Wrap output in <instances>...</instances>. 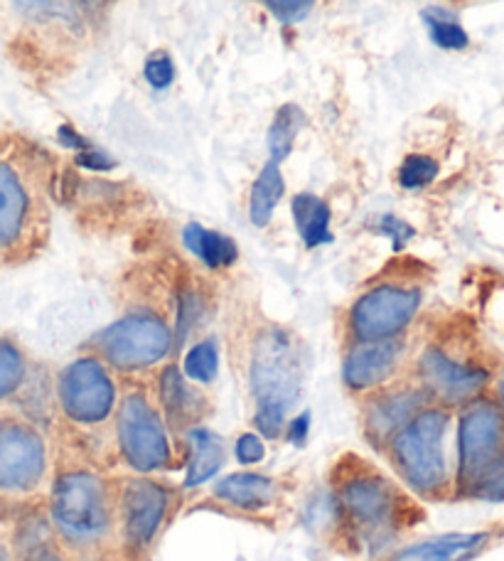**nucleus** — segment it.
<instances>
[{
	"instance_id": "27",
	"label": "nucleus",
	"mask_w": 504,
	"mask_h": 561,
	"mask_svg": "<svg viewBox=\"0 0 504 561\" xmlns=\"http://www.w3.org/2000/svg\"><path fill=\"white\" fill-rule=\"evenodd\" d=\"M217 367H219V350L215 340L209 337L190 347V353L185 355V377L190 382L209 385L211 379L217 377Z\"/></svg>"
},
{
	"instance_id": "36",
	"label": "nucleus",
	"mask_w": 504,
	"mask_h": 561,
	"mask_svg": "<svg viewBox=\"0 0 504 561\" xmlns=\"http://www.w3.org/2000/svg\"><path fill=\"white\" fill-rule=\"evenodd\" d=\"M57 138H59V144H62V146H65V148H69V150H75V153H82V150H87V148H92V146H94L92 140H89L87 136L79 134L77 128H75V126H69V124L59 126Z\"/></svg>"
},
{
	"instance_id": "15",
	"label": "nucleus",
	"mask_w": 504,
	"mask_h": 561,
	"mask_svg": "<svg viewBox=\"0 0 504 561\" xmlns=\"http://www.w3.org/2000/svg\"><path fill=\"white\" fill-rule=\"evenodd\" d=\"M426 389H401L377 399L367 414V434L379 444H387L421 409H426Z\"/></svg>"
},
{
	"instance_id": "17",
	"label": "nucleus",
	"mask_w": 504,
	"mask_h": 561,
	"mask_svg": "<svg viewBox=\"0 0 504 561\" xmlns=\"http://www.w3.org/2000/svg\"><path fill=\"white\" fill-rule=\"evenodd\" d=\"M215 495L239 510H264L276 503V480L259 473H234L221 478L215 485Z\"/></svg>"
},
{
	"instance_id": "18",
	"label": "nucleus",
	"mask_w": 504,
	"mask_h": 561,
	"mask_svg": "<svg viewBox=\"0 0 504 561\" xmlns=\"http://www.w3.org/2000/svg\"><path fill=\"white\" fill-rule=\"evenodd\" d=\"M290 213H294V222L302 244L308 249H316L332 242L330 232V207L322 197L312 193H298L290 203Z\"/></svg>"
},
{
	"instance_id": "10",
	"label": "nucleus",
	"mask_w": 504,
	"mask_h": 561,
	"mask_svg": "<svg viewBox=\"0 0 504 561\" xmlns=\"http://www.w3.org/2000/svg\"><path fill=\"white\" fill-rule=\"evenodd\" d=\"M47 470L45 440L20 419H0V490L27 493Z\"/></svg>"
},
{
	"instance_id": "3",
	"label": "nucleus",
	"mask_w": 504,
	"mask_h": 561,
	"mask_svg": "<svg viewBox=\"0 0 504 561\" xmlns=\"http://www.w3.org/2000/svg\"><path fill=\"white\" fill-rule=\"evenodd\" d=\"M448 424L450 416L446 409H421L389 440V456L399 476L421 495H438L448 485Z\"/></svg>"
},
{
	"instance_id": "11",
	"label": "nucleus",
	"mask_w": 504,
	"mask_h": 561,
	"mask_svg": "<svg viewBox=\"0 0 504 561\" xmlns=\"http://www.w3.org/2000/svg\"><path fill=\"white\" fill-rule=\"evenodd\" d=\"M419 375L426 394L446 404H470L490 382L485 367L460 363L438 347H428L421 355Z\"/></svg>"
},
{
	"instance_id": "30",
	"label": "nucleus",
	"mask_w": 504,
	"mask_h": 561,
	"mask_svg": "<svg viewBox=\"0 0 504 561\" xmlns=\"http://www.w3.org/2000/svg\"><path fill=\"white\" fill-rule=\"evenodd\" d=\"M256 3L264 5L271 15L286 25L300 23L316 8V0H256Z\"/></svg>"
},
{
	"instance_id": "31",
	"label": "nucleus",
	"mask_w": 504,
	"mask_h": 561,
	"mask_svg": "<svg viewBox=\"0 0 504 561\" xmlns=\"http://www.w3.org/2000/svg\"><path fill=\"white\" fill-rule=\"evenodd\" d=\"M202 316H205V304H202V298L195 294V290H187V294H183V298H180V306H177V325H175L177 340H185L190 333H193Z\"/></svg>"
},
{
	"instance_id": "39",
	"label": "nucleus",
	"mask_w": 504,
	"mask_h": 561,
	"mask_svg": "<svg viewBox=\"0 0 504 561\" xmlns=\"http://www.w3.org/2000/svg\"><path fill=\"white\" fill-rule=\"evenodd\" d=\"M497 402H500V409L504 412V375L500 377V382H497Z\"/></svg>"
},
{
	"instance_id": "33",
	"label": "nucleus",
	"mask_w": 504,
	"mask_h": 561,
	"mask_svg": "<svg viewBox=\"0 0 504 561\" xmlns=\"http://www.w3.org/2000/svg\"><path fill=\"white\" fill-rule=\"evenodd\" d=\"M75 160L79 168L89 170V173H108V170L116 168V160L111 158L106 150H101L96 146L82 150V153H75Z\"/></svg>"
},
{
	"instance_id": "40",
	"label": "nucleus",
	"mask_w": 504,
	"mask_h": 561,
	"mask_svg": "<svg viewBox=\"0 0 504 561\" xmlns=\"http://www.w3.org/2000/svg\"><path fill=\"white\" fill-rule=\"evenodd\" d=\"M0 561H10V554L3 545H0Z\"/></svg>"
},
{
	"instance_id": "20",
	"label": "nucleus",
	"mask_w": 504,
	"mask_h": 561,
	"mask_svg": "<svg viewBox=\"0 0 504 561\" xmlns=\"http://www.w3.org/2000/svg\"><path fill=\"white\" fill-rule=\"evenodd\" d=\"M284 193H286V183H284V175H280V165L274 163V160H268V163L261 168V173L256 175L254 185H251V195H249L251 225L266 227L271 222V217H274Z\"/></svg>"
},
{
	"instance_id": "2",
	"label": "nucleus",
	"mask_w": 504,
	"mask_h": 561,
	"mask_svg": "<svg viewBox=\"0 0 504 561\" xmlns=\"http://www.w3.org/2000/svg\"><path fill=\"white\" fill-rule=\"evenodd\" d=\"M458 488L462 495L504 503V412L472 399L458 426Z\"/></svg>"
},
{
	"instance_id": "1",
	"label": "nucleus",
	"mask_w": 504,
	"mask_h": 561,
	"mask_svg": "<svg viewBox=\"0 0 504 561\" xmlns=\"http://www.w3.org/2000/svg\"><path fill=\"white\" fill-rule=\"evenodd\" d=\"M302 375H306V359L294 333L284 328H268L256 337L251 350L249 382L256 399L254 424L264 436L278 438L286 428L288 409L300 397Z\"/></svg>"
},
{
	"instance_id": "19",
	"label": "nucleus",
	"mask_w": 504,
	"mask_h": 561,
	"mask_svg": "<svg viewBox=\"0 0 504 561\" xmlns=\"http://www.w3.org/2000/svg\"><path fill=\"white\" fill-rule=\"evenodd\" d=\"M187 252H193L207 268H229L237 262V242L227 234L205 229L202 225H187L183 232Z\"/></svg>"
},
{
	"instance_id": "9",
	"label": "nucleus",
	"mask_w": 504,
	"mask_h": 561,
	"mask_svg": "<svg viewBox=\"0 0 504 561\" xmlns=\"http://www.w3.org/2000/svg\"><path fill=\"white\" fill-rule=\"evenodd\" d=\"M121 454L140 473L160 470L170 460L165 426L144 394H128L116 416Z\"/></svg>"
},
{
	"instance_id": "28",
	"label": "nucleus",
	"mask_w": 504,
	"mask_h": 561,
	"mask_svg": "<svg viewBox=\"0 0 504 561\" xmlns=\"http://www.w3.org/2000/svg\"><path fill=\"white\" fill-rule=\"evenodd\" d=\"M25 357L10 340H0V402L15 394L25 382Z\"/></svg>"
},
{
	"instance_id": "22",
	"label": "nucleus",
	"mask_w": 504,
	"mask_h": 561,
	"mask_svg": "<svg viewBox=\"0 0 504 561\" xmlns=\"http://www.w3.org/2000/svg\"><path fill=\"white\" fill-rule=\"evenodd\" d=\"M160 402L168 409V419L175 426H180L190 424L197 416L202 399L185 382V377L180 375L177 367H165L163 375H160Z\"/></svg>"
},
{
	"instance_id": "14",
	"label": "nucleus",
	"mask_w": 504,
	"mask_h": 561,
	"mask_svg": "<svg viewBox=\"0 0 504 561\" xmlns=\"http://www.w3.org/2000/svg\"><path fill=\"white\" fill-rule=\"evenodd\" d=\"M401 345L397 340H385V343H357L345 357L342 377L345 385L355 392H367L385 385L399 367Z\"/></svg>"
},
{
	"instance_id": "13",
	"label": "nucleus",
	"mask_w": 504,
	"mask_h": 561,
	"mask_svg": "<svg viewBox=\"0 0 504 561\" xmlns=\"http://www.w3.org/2000/svg\"><path fill=\"white\" fill-rule=\"evenodd\" d=\"M35 199L15 165L0 160V249H15L25 242L33 227Z\"/></svg>"
},
{
	"instance_id": "34",
	"label": "nucleus",
	"mask_w": 504,
	"mask_h": 561,
	"mask_svg": "<svg viewBox=\"0 0 504 561\" xmlns=\"http://www.w3.org/2000/svg\"><path fill=\"white\" fill-rule=\"evenodd\" d=\"M234 456H237L239 463H244V466L259 463V460H264V456H266L264 440H261L256 434H244L237 440Z\"/></svg>"
},
{
	"instance_id": "7",
	"label": "nucleus",
	"mask_w": 504,
	"mask_h": 561,
	"mask_svg": "<svg viewBox=\"0 0 504 561\" xmlns=\"http://www.w3.org/2000/svg\"><path fill=\"white\" fill-rule=\"evenodd\" d=\"M421 290L406 284H379L357 298L350 310V335L357 343L397 340L421 308Z\"/></svg>"
},
{
	"instance_id": "16",
	"label": "nucleus",
	"mask_w": 504,
	"mask_h": 561,
	"mask_svg": "<svg viewBox=\"0 0 504 561\" xmlns=\"http://www.w3.org/2000/svg\"><path fill=\"white\" fill-rule=\"evenodd\" d=\"M485 533H453L406 547L394 561H468L488 545Z\"/></svg>"
},
{
	"instance_id": "29",
	"label": "nucleus",
	"mask_w": 504,
	"mask_h": 561,
	"mask_svg": "<svg viewBox=\"0 0 504 561\" xmlns=\"http://www.w3.org/2000/svg\"><path fill=\"white\" fill-rule=\"evenodd\" d=\"M175 75H177V67L173 62V57L165 49H156V53H150L144 62V77L150 89H156V92H165V89L173 87L175 82Z\"/></svg>"
},
{
	"instance_id": "35",
	"label": "nucleus",
	"mask_w": 504,
	"mask_h": 561,
	"mask_svg": "<svg viewBox=\"0 0 504 561\" xmlns=\"http://www.w3.org/2000/svg\"><path fill=\"white\" fill-rule=\"evenodd\" d=\"M77 8V13L82 15V20H101L108 8L114 5V0H69Z\"/></svg>"
},
{
	"instance_id": "5",
	"label": "nucleus",
	"mask_w": 504,
	"mask_h": 561,
	"mask_svg": "<svg viewBox=\"0 0 504 561\" xmlns=\"http://www.w3.org/2000/svg\"><path fill=\"white\" fill-rule=\"evenodd\" d=\"M92 347L101 363L121 373H136V369L158 365L170 353L173 333L163 318L153 313H130L99 330L92 337Z\"/></svg>"
},
{
	"instance_id": "38",
	"label": "nucleus",
	"mask_w": 504,
	"mask_h": 561,
	"mask_svg": "<svg viewBox=\"0 0 504 561\" xmlns=\"http://www.w3.org/2000/svg\"><path fill=\"white\" fill-rule=\"evenodd\" d=\"M33 561H67V559L59 557L53 547H47L45 552H39V554H37Z\"/></svg>"
},
{
	"instance_id": "4",
	"label": "nucleus",
	"mask_w": 504,
	"mask_h": 561,
	"mask_svg": "<svg viewBox=\"0 0 504 561\" xmlns=\"http://www.w3.org/2000/svg\"><path fill=\"white\" fill-rule=\"evenodd\" d=\"M53 519L69 545L94 547L114 523L106 485L87 470L59 476L53 488Z\"/></svg>"
},
{
	"instance_id": "25",
	"label": "nucleus",
	"mask_w": 504,
	"mask_h": 561,
	"mask_svg": "<svg viewBox=\"0 0 504 561\" xmlns=\"http://www.w3.org/2000/svg\"><path fill=\"white\" fill-rule=\"evenodd\" d=\"M18 10L37 23H59L65 27H77L82 15L69 0H18Z\"/></svg>"
},
{
	"instance_id": "6",
	"label": "nucleus",
	"mask_w": 504,
	"mask_h": 561,
	"mask_svg": "<svg viewBox=\"0 0 504 561\" xmlns=\"http://www.w3.org/2000/svg\"><path fill=\"white\" fill-rule=\"evenodd\" d=\"M337 505L342 517L359 535L367 547L387 545L399 527L403 500L387 478L377 473H359L340 488Z\"/></svg>"
},
{
	"instance_id": "37",
	"label": "nucleus",
	"mask_w": 504,
	"mask_h": 561,
	"mask_svg": "<svg viewBox=\"0 0 504 561\" xmlns=\"http://www.w3.org/2000/svg\"><path fill=\"white\" fill-rule=\"evenodd\" d=\"M286 428H288V440H290V444H296V446L306 444L308 431H310V412H302L300 416L290 419L288 424H286Z\"/></svg>"
},
{
	"instance_id": "23",
	"label": "nucleus",
	"mask_w": 504,
	"mask_h": 561,
	"mask_svg": "<svg viewBox=\"0 0 504 561\" xmlns=\"http://www.w3.org/2000/svg\"><path fill=\"white\" fill-rule=\"evenodd\" d=\"M302 124H306V114H302L296 104H284L278 108L266 136V148L274 163L280 165L290 153H294L296 138Z\"/></svg>"
},
{
	"instance_id": "21",
	"label": "nucleus",
	"mask_w": 504,
	"mask_h": 561,
	"mask_svg": "<svg viewBox=\"0 0 504 561\" xmlns=\"http://www.w3.org/2000/svg\"><path fill=\"white\" fill-rule=\"evenodd\" d=\"M187 438L193 456H190L185 485L195 488L215 476L221 463H225V444H221V438L217 434H211L207 428H193Z\"/></svg>"
},
{
	"instance_id": "26",
	"label": "nucleus",
	"mask_w": 504,
	"mask_h": 561,
	"mask_svg": "<svg viewBox=\"0 0 504 561\" xmlns=\"http://www.w3.org/2000/svg\"><path fill=\"white\" fill-rule=\"evenodd\" d=\"M438 173H440V165L436 158L428 153H409L401 160L397 180L403 190H411L413 193V190L428 187L433 180L438 178Z\"/></svg>"
},
{
	"instance_id": "12",
	"label": "nucleus",
	"mask_w": 504,
	"mask_h": 561,
	"mask_svg": "<svg viewBox=\"0 0 504 561\" xmlns=\"http://www.w3.org/2000/svg\"><path fill=\"white\" fill-rule=\"evenodd\" d=\"M170 505V493L148 478L128 480L121 490V527L126 542L134 549H146L153 542Z\"/></svg>"
},
{
	"instance_id": "8",
	"label": "nucleus",
	"mask_w": 504,
	"mask_h": 561,
	"mask_svg": "<svg viewBox=\"0 0 504 561\" xmlns=\"http://www.w3.org/2000/svg\"><path fill=\"white\" fill-rule=\"evenodd\" d=\"M57 394L65 414L77 424H99L116 404V387L99 357H79L57 379Z\"/></svg>"
},
{
	"instance_id": "32",
	"label": "nucleus",
	"mask_w": 504,
	"mask_h": 561,
	"mask_svg": "<svg viewBox=\"0 0 504 561\" xmlns=\"http://www.w3.org/2000/svg\"><path fill=\"white\" fill-rule=\"evenodd\" d=\"M375 229H377L379 234H385L387 239H391V244H394V249H401L413 237V229L406 222H403V219H399L394 215H381L377 219Z\"/></svg>"
},
{
	"instance_id": "24",
	"label": "nucleus",
	"mask_w": 504,
	"mask_h": 561,
	"mask_svg": "<svg viewBox=\"0 0 504 561\" xmlns=\"http://www.w3.org/2000/svg\"><path fill=\"white\" fill-rule=\"evenodd\" d=\"M421 15L433 45H438L440 49H450V53H460V49H466L470 45L468 30L460 25V20L453 10L431 5L423 10Z\"/></svg>"
}]
</instances>
